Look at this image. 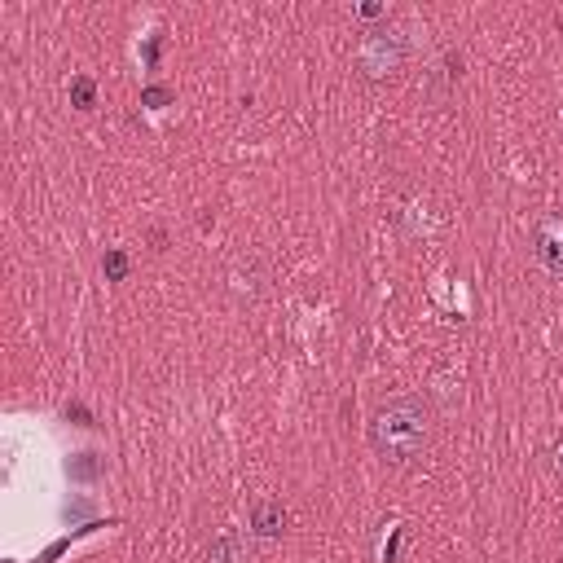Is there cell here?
<instances>
[{"mask_svg":"<svg viewBox=\"0 0 563 563\" xmlns=\"http://www.w3.org/2000/svg\"><path fill=\"white\" fill-rule=\"evenodd\" d=\"M432 405L423 396H392L370 414V449L388 467H410L432 449Z\"/></svg>","mask_w":563,"mask_h":563,"instance_id":"1","label":"cell"},{"mask_svg":"<svg viewBox=\"0 0 563 563\" xmlns=\"http://www.w3.org/2000/svg\"><path fill=\"white\" fill-rule=\"evenodd\" d=\"M405 58H410V40H405V31L379 27V31H370V36L361 40L357 66H361L366 80H388V75H396L405 66Z\"/></svg>","mask_w":563,"mask_h":563,"instance_id":"2","label":"cell"},{"mask_svg":"<svg viewBox=\"0 0 563 563\" xmlns=\"http://www.w3.org/2000/svg\"><path fill=\"white\" fill-rule=\"evenodd\" d=\"M533 251H537V260H542V269L550 273V278L563 282V216L559 212H550V216L537 220Z\"/></svg>","mask_w":563,"mask_h":563,"instance_id":"3","label":"cell"},{"mask_svg":"<svg viewBox=\"0 0 563 563\" xmlns=\"http://www.w3.org/2000/svg\"><path fill=\"white\" fill-rule=\"evenodd\" d=\"M251 528H256L260 537H278L286 528V511L278 498H256L251 502Z\"/></svg>","mask_w":563,"mask_h":563,"instance_id":"4","label":"cell"},{"mask_svg":"<svg viewBox=\"0 0 563 563\" xmlns=\"http://www.w3.org/2000/svg\"><path fill=\"white\" fill-rule=\"evenodd\" d=\"M207 563H247V546H242L238 533H220L212 550H207Z\"/></svg>","mask_w":563,"mask_h":563,"instance_id":"5","label":"cell"},{"mask_svg":"<svg viewBox=\"0 0 563 563\" xmlns=\"http://www.w3.org/2000/svg\"><path fill=\"white\" fill-rule=\"evenodd\" d=\"M102 269H106V278H110V282H124V278H128V256H124L119 247H110V251H106V260H102Z\"/></svg>","mask_w":563,"mask_h":563,"instance_id":"6","label":"cell"},{"mask_svg":"<svg viewBox=\"0 0 563 563\" xmlns=\"http://www.w3.org/2000/svg\"><path fill=\"white\" fill-rule=\"evenodd\" d=\"M93 93H97V88H93V80H88V75H80V80H71V97H75V106H80V110L93 106Z\"/></svg>","mask_w":563,"mask_h":563,"instance_id":"7","label":"cell"},{"mask_svg":"<svg viewBox=\"0 0 563 563\" xmlns=\"http://www.w3.org/2000/svg\"><path fill=\"white\" fill-rule=\"evenodd\" d=\"M168 102H172V93H168V88H159V84L141 93V106H154V110H159V106H168Z\"/></svg>","mask_w":563,"mask_h":563,"instance_id":"8","label":"cell"},{"mask_svg":"<svg viewBox=\"0 0 563 563\" xmlns=\"http://www.w3.org/2000/svg\"><path fill=\"white\" fill-rule=\"evenodd\" d=\"M66 418H75L80 427H93V423H88V410H84V405H66Z\"/></svg>","mask_w":563,"mask_h":563,"instance_id":"9","label":"cell"},{"mask_svg":"<svg viewBox=\"0 0 563 563\" xmlns=\"http://www.w3.org/2000/svg\"><path fill=\"white\" fill-rule=\"evenodd\" d=\"M88 458H93V454H84V462H75V476H97V462H88Z\"/></svg>","mask_w":563,"mask_h":563,"instance_id":"10","label":"cell"},{"mask_svg":"<svg viewBox=\"0 0 563 563\" xmlns=\"http://www.w3.org/2000/svg\"><path fill=\"white\" fill-rule=\"evenodd\" d=\"M555 467H559V471H563V445H559V449H555Z\"/></svg>","mask_w":563,"mask_h":563,"instance_id":"11","label":"cell"}]
</instances>
